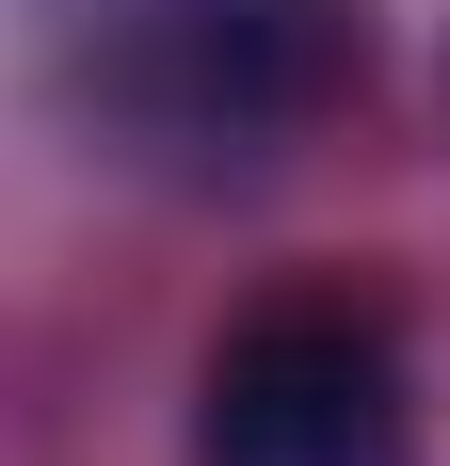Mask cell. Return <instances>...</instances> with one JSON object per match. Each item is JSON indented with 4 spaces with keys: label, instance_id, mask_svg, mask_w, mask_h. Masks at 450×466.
Wrapping results in <instances>:
<instances>
[{
    "label": "cell",
    "instance_id": "2",
    "mask_svg": "<svg viewBox=\"0 0 450 466\" xmlns=\"http://www.w3.org/2000/svg\"><path fill=\"white\" fill-rule=\"evenodd\" d=\"M193 466H418V370L386 306H354V289L241 306L193 386Z\"/></svg>",
    "mask_w": 450,
    "mask_h": 466
},
{
    "label": "cell",
    "instance_id": "1",
    "mask_svg": "<svg viewBox=\"0 0 450 466\" xmlns=\"http://www.w3.org/2000/svg\"><path fill=\"white\" fill-rule=\"evenodd\" d=\"M370 81L354 0H81L65 16V96L97 145H129L161 177H241Z\"/></svg>",
    "mask_w": 450,
    "mask_h": 466
}]
</instances>
